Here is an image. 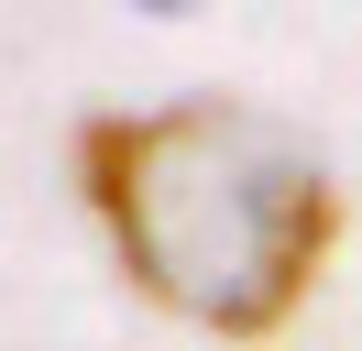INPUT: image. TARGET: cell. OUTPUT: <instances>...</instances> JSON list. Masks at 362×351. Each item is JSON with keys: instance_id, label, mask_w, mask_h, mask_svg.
Returning a JSON list of instances; mask_svg holds the SVG:
<instances>
[{"instance_id": "7a4b0ae2", "label": "cell", "mask_w": 362, "mask_h": 351, "mask_svg": "<svg viewBox=\"0 0 362 351\" xmlns=\"http://www.w3.org/2000/svg\"><path fill=\"white\" fill-rule=\"evenodd\" d=\"M143 11H187V0H143Z\"/></svg>"}, {"instance_id": "6da1fadb", "label": "cell", "mask_w": 362, "mask_h": 351, "mask_svg": "<svg viewBox=\"0 0 362 351\" xmlns=\"http://www.w3.org/2000/svg\"><path fill=\"white\" fill-rule=\"evenodd\" d=\"M77 187L121 275L187 329L274 340L340 241V187L286 121L242 99L110 110L77 132Z\"/></svg>"}]
</instances>
